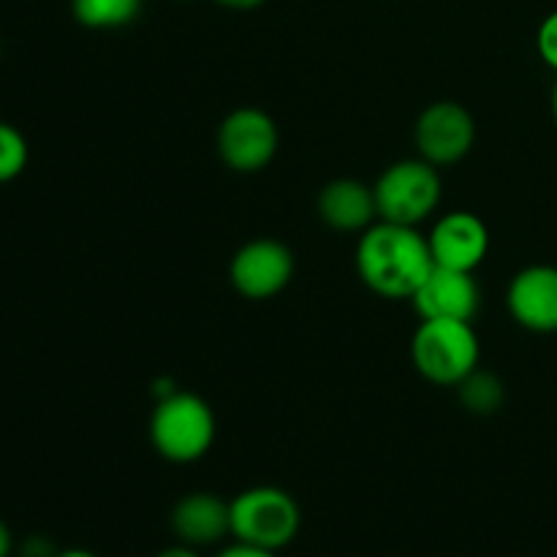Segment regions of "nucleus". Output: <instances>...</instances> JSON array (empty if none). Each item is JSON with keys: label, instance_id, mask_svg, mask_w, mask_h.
Returning <instances> with one entry per match:
<instances>
[{"label": "nucleus", "instance_id": "1", "mask_svg": "<svg viewBox=\"0 0 557 557\" xmlns=\"http://www.w3.org/2000/svg\"><path fill=\"white\" fill-rule=\"evenodd\" d=\"M435 267L433 250L417 226L375 221L357 245V272L384 299H411Z\"/></svg>", "mask_w": 557, "mask_h": 557}, {"label": "nucleus", "instance_id": "2", "mask_svg": "<svg viewBox=\"0 0 557 557\" xmlns=\"http://www.w3.org/2000/svg\"><path fill=\"white\" fill-rule=\"evenodd\" d=\"M218 435L215 413L205 397L177 392L161 397L150 417V441L169 462H196L212 449Z\"/></svg>", "mask_w": 557, "mask_h": 557}, {"label": "nucleus", "instance_id": "3", "mask_svg": "<svg viewBox=\"0 0 557 557\" xmlns=\"http://www.w3.org/2000/svg\"><path fill=\"white\" fill-rule=\"evenodd\" d=\"M482 346L471 321H422L411 341L419 373L438 386H460L479 368Z\"/></svg>", "mask_w": 557, "mask_h": 557}, {"label": "nucleus", "instance_id": "4", "mask_svg": "<svg viewBox=\"0 0 557 557\" xmlns=\"http://www.w3.org/2000/svg\"><path fill=\"white\" fill-rule=\"evenodd\" d=\"M232 504V536L234 542L253 544V547L281 553L297 539L302 528V511L297 500L281 487L243 490Z\"/></svg>", "mask_w": 557, "mask_h": 557}, {"label": "nucleus", "instance_id": "5", "mask_svg": "<svg viewBox=\"0 0 557 557\" xmlns=\"http://www.w3.org/2000/svg\"><path fill=\"white\" fill-rule=\"evenodd\" d=\"M379 221L400 223V226H419L428 221L441 205L438 166L428 163L424 158H406L381 172L373 185Z\"/></svg>", "mask_w": 557, "mask_h": 557}, {"label": "nucleus", "instance_id": "6", "mask_svg": "<svg viewBox=\"0 0 557 557\" xmlns=\"http://www.w3.org/2000/svg\"><path fill=\"white\" fill-rule=\"evenodd\" d=\"M215 141L218 156L232 172L256 174L275 161L281 131L264 109L243 107L226 114Z\"/></svg>", "mask_w": 557, "mask_h": 557}, {"label": "nucleus", "instance_id": "7", "mask_svg": "<svg viewBox=\"0 0 557 557\" xmlns=\"http://www.w3.org/2000/svg\"><path fill=\"white\" fill-rule=\"evenodd\" d=\"M419 158L433 166L460 163L476 145V120L462 103L438 101L430 103L413 128Z\"/></svg>", "mask_w": 557, "mask_h": 557}, {"label": "nucleus", "instance_id": "8", "mask_svg": "<svg viewBox=\"0 0 557 557\" xmlns=\"http://www.w3.org/2000/svg\"><path fill=\"white\" fill-rule=\"evenodd\" d=\"M228 277L243 297L256 299V302L272 299L292 283L294 253L281 239H250L234 253Z\"/></svg>", "mask_w": 557, "mask_h": 557}, {"label": "nucleus", "instance_id": "9", "mask_svg": "<svg viewBox=\"0 0 557 557\" xmlns=\"http://www.w3.org/2000/svg\"><path fill=\"white\" fill-rule=\"evenodd\" d=\"M479 283L473 272L435 264L411 297L422 321H471L479 310Z\"/></svg>", "mask_w": 557, "mask_h": 557}, {"label": "nucleus", "instance_id": "10", "mask_svg": "<svg viewBox=\"0 0 557 557\" xmlns=\"http://www.w3.org/2000/svg\"><path fill=\"white\" fill-rule=\"evenodd\" d=\"M511 319L528 332H557V267L533 264L517 272L506 292Z\"/></svg>", "mask_w": 557, "mask_h": 557}, {"label": "nucleus", "instance_id": "11", "mask_svg": "<svg viewBox=\"0 0 557 557\" xmlns=\"http://www.w3.org/2000/svg\"><path fill=\"white\" fill-rule=\"evenodd\" d=\"M428 243L438 267L473 272L487 259L490 232L482 218L468 210H457L438 218L433 232L428 234Z\"/></svg>", "mask_w": 557, "mask_h": 557}, {"label": "nucleus", "instance_id": "12", "mask_svg": "<svg viewBox=\"0 0 557 557\" xmlns=\"http://www.w3.org/2000/svg\"><path fill=\"white\" fill-rule=\"evenodd\" d=\"M315 210L332 232L341 234H362L379 221L373 185H364L362 180L354 177L326 183L315 201Z\"/></svg>", "mask_w": 557, "mask_h": 557}, {"label": "nucleus", "instance_id": "13", "mask_svg": "<svg viewBox=\"0 0 557 557\" xmlns=\"http://www.w3.org/2000/svg\"><path fill=\"white\" fill-rule=\"evenodd\" d=\"M172 531L188 547L218 544L232 536V504L212 493H188L174 504Z\"/></svg>", "mask_w": 557, "mask_h": 557}, {"label": "nucleus", "instance_id": "14", "mask_svg": "<svg viewBox=\"0 0 557 557\" xmlns=\"http://www.w3.org/2000/svg\"><path fill=\"white\" fill-rule=\"evenodd\" d=\"M141 5L145 0H74L71 11L90 30H114L131 25L141 14Z\"/></svg>", "mask_w": 557, "mask_h": 557}, {"label": "nucleus", "instance_id": "15", "mask_svg": "<svg viewBox=\"0 0 557 557\" xmlns=\"http://www.w3.org/2000/svg\"><path fill=\"white\" fill-rule=\"evenodd\" d=\"M462 406L479 417H490L504 406V384L498 375L484 373V370H473L466 381L460 384Z\"/></svg>", "mask_w": 557, "mask_h": 557}, {"label": "nucleus", "instance_id": "16", "mask_svg": "<svg viewBox=\"0 0 557 557\" xmlns=\"http://www.w3.org/2000/svg\"><path fill=\"white\" fill-rule=\"evenodd\" d=\"M30 158V147L20 128L0 120V183H11L20 177Z\"/></svg>", "mask_w": 557, "mask_h": 557}, {"label": "nucleus", "instance_id": "17", "mask_svg": "<svg viewBox=\"0 0 557 557\" xmlns=\"http://www.w3.org/2000/svg\"><path fill=\"white\" fill-rule=\"evenodd\" d=\"M536 49L539 58H542L549 69L557 71V11L544 16V22L539 25Z\"/></svg>", "mask_w": 557, "mask_h": 557}, {"label": "nucleus", "instance_id": "18", "mask_svg": "<svg viewBox=\"0 0 557 557\" xmlns=\"http://www.w3.org/2000/svg\"><path fill=\"white\" fill-rule=\"evenodd\" d=\"M215 557H277V553H272V549L253 547V544L234 542V544H228V547H223Z\"/></svg>", "mask_w": 557, "mask_h": 557}, {"label": "nucleus", "instance_id": "19", "mask_svg": "<svg viewBox=\"0 0 557 557\" xmlns=\"http://www.w3.org/2000/svg\"><path fill=\"white\" fill-rule=\"evenodd\" d=\"M215 3H221L223 9H234V11H250V9H259V5H264L267 0H215Z\"/></svg>", "mask_w": 557, "mask_h": 557}, {"label": "nucleus", "instance_id": "20", "mask_svg": "<svg viewBox=\"0 0 557 557\" xmlns=\"http://www.w3.org/2000/svg\"><path fill=\"white\" fill-rule=\"evenodd\" d=\"M156 557H201L196 553V547H188V544H174V547L161 549Z\"/></svg>", "mask_w": 557, "mask_h": 557}, {"label": "nucleus", "instance_id": "21", "mask_svg": "<svg viewBox=\"0 0 557 557\" xmlns=\"http://www.w3.org/2000/svg\"><path fill=\"white\" fill-rule=\"evenodd\" d=\"M11 549H14V539H11L9 525L0 520V557H9Z\"/></svg>", "mask_w": 557, "mask_h": 557}, {"label": "nucleus", "instance_id": "22", "mask_svg": "<svg viewBox=\"0 0 557 557\" xmlns=\"http://www.w3.org/2000/svg\"><path fill=\"white\" fill-rule=\"evenodd\" d=\"M54 557H98L96 553H90V549H63V553H54Z\"/></svg>", "mask_w": 557, "mask_h": 557}, {"label": "nucleus", "instance_id": "23", "mask_svg": "<svg viewBox=\"0 0 557 557\" xmlns=\"http://www.w3.org/2000/svg\"><path fill=\"white\" fill-rule=\"evenodd\" d=\"M553 117H555V125H557V82L553 87Z\"/></svg>", "mask_w": 557, "mask_h": 557}]
</instances>
